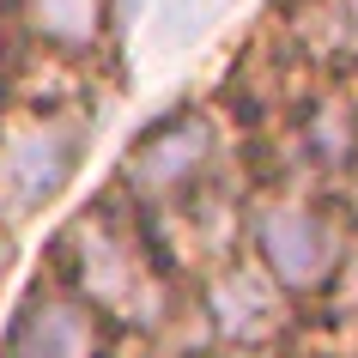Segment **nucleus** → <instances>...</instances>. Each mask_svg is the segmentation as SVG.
<instances>
[{
	"instance_id": "f257e3e1",
	"label": "nucleus",
	"mask_w": 358,
	"mask_h": 358,
	"mask_svg": "<svg viewBox=\"0 0 358 358\" xmlns=\"http://www.w3.org/2000/svg\"><path fill=\"white\" fill-rule=\"evenodd\" d=\"M55 280H67L115 334H164L182 316V280H176V255L152 219L134 207L122 189L97 194L92 207L67 219L55 237Z\"/></svg>"
},
{
	"instance_id": "f03ea898",
	"label": "nucleus",
	"mask_w": 358,
	"mask_h": 358,
	"mask_svg": "<svg viewBox=\"0 0 358 358\" xmlns=\"http://www.w3.org/2000/svg\"><path fill=\"white\" fill-rule=\"evenodd\" d=\"M97 140V103L31 97L0 115V231H31L73 189Z\"/></svg>"
},
{
	"instance_id": "7ed1b4c3",
	"label": "nucleus",
	"mask_w": 358,
	"mask_h": 358,
	"mask_svg": "<svg viewBox=\"0 0 358 358\" xmlns=\"http://www.w3.org/2000/svg\"><path fill=\"white\" fill-rule=\"evenodd\" d=\"M249 255L292 303L334 298L358 267V237L334 189H280L249 213Z\"/></svg>"
},
{
	"instance_id": "20e7f679",
	"label": "nucleus",
	"mask_w": 358,
	"mask_h": 358,
	"mask_svg": "<svg viewBox=\"0 0 358 358\" xmlns=\"http://www.w3.org/2000/svg\"><path fill=\"white\" fill-rule=\"evenodd\" d=\"M115 189L146 213L152 225L164 219H201L219 189V122L207 110H164L128 140Z\"/></svg>"
},
{
	"instance_id": "39448f33",
	"label": "nucleus",
	"mask_w": 358,
	"mask_h": 358,
	"mask_svg": "<svg viewBox=\"0 0 358 358\" xmlns=\"http://www.w3.org/2000/svg\"><path fill=\"white\" fill-rule=\"evenodd\" d=\"M110 340H115V328L79 298L73 285L43 273L19 298L13 322H6L0 358H110Z\"/></svg>"
},
{
	"instance_id": "423d86ee",
	"label": "nucleus",
	"mask_w": 358,
	"mask_h": 358,
	"mask_svg": "<svg viewBox=\"0 0 358 358\" xmlns=\"http://www.w3.org/2000/svg\"><path fill=\"white\" fill-rule=\"evenodd\" d=\"M201 310L207 328L225 352H255V346H280L292 328V298L267 280L255 255H225L213 262V273L201 280Z\"/></svg>"
},
{
	"instance_id": "0eeeda50",
	"label": "nucleus",
	"mask_w": 358,
	"mask_h": 358,
	"mask_svg": "<svg viewBox=\"0 0 358 358\" xmlns=\"http://www.w3.org/2000/svg\"><path fill=\"white\" fill-rule=\"evenodd\" d=\"M285 37L303 49V61H316L322 73H358V0H298Z\"/></svg>"
},
{
	"instance_id": "6e6552de",
	"label": "nucleus",
	"mask_w": 358,
	"mask_h": 358,
	"mask_svg": "<svg viewBox=\"0 0 358 358\" xmlns=\"http://www.w3.org/2000/svg\"><path fill=\"white\" fill-rule=\"evenodd\" d=\"M19 6L49 55H92L115 37V0H19Z\"/></svg>"
},
{
	"instance_id": "1a4fd4ad",
	"label": "nucleus",
	"mask_w": 358,
	"mask_h": 358,
	"mask_svg": "<svg viewBox=\"0 0 358 358\" xmlns=\"http://www.w3.org/2000/svg\"><path fill=\"white\" fill-rule=\"evenodd\" d=\"M225 13V0H146L140 13V37H146V55L152 61H176L182 49L207 37Z\"/></svg>"
},
{
	"instance_id": "9d476101",
	"label": "nucleus",
	"mask_w": 358,
	"mask_h": 358,
	"mask_svg": "<svg viewBox=\"0 0 358 358\" xmlns=\"http://www.w3.org/2000/svg\"><path fill=\"white\" fill-rule=\"evenodd\" d=\"M334 201H340V213H346V225H352V237H358V152L346 158V170L334 176Z\"/></svg>"
},
{
	"instance_id": "9b49d317",
	"label": "nucleus",
	"mask_w": 358,
	"mask_h": 358,
	"mask_svg": "<svg viewBox=\"0 0 358 358\" xmlns=\"http://www.w3.org/2000/svg\"><path fill=\"white\" fill-rule=\"evenodd\" d=\"M225 358H328V352H303V346H255V352H225Z\"/></svg>"
},
{
	"instance_id": "f8f14e48",
	"label": "nucleus",
	"mask_w": 358,
	"mask_h": 358,
	"mask_svg": "<svg viewBox=\"0 0 358 358\" xmlns=\"http://www.w3.org/2000/svg\"><path fill=\"white\" fill-rule=\"evenodd\" d=\"M19 262V237L13 231H0V285H6V267Z\"/></svg>"
}]
</instances>
